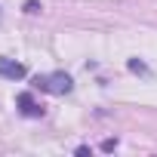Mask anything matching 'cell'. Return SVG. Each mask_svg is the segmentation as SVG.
Listing matches in <instances>:
<instances>
[{
    "instance_id": "7a4b0ae2",
    "label": "cell",
    "mask_w": 157,
    "mask_h": 157,
    "mask_svg": "<svg viewBox=\"0 0 157 157\" xmlns=\"http://www.w3.org/2000/svg\"><path fill=\"white\" fill-rule=\"evenodd\" d=\"M28 71H25V65L22 62H16V59H3L0 56V77H6V80H22Z\"/></svg>"
},
{
    "instance_id": "6da1fadb",
    "label": "cell",
    "mask_w": 157,
    "mask_h": 157,
    "mask_svg": "<svg viewBox=\"0 0 157 157\" xmlns=\"http://www.w3.org/2000/svg\"><path fill=\"white\" fill-rule=\"evenodd\" d=\"M34 86L40 93H52V96H65L74 90V80H71V74L65 71H52V74H37L34 77Z\"/></svg>"
},
{
    "instance_id": "3957f363",
    "label": "cell",
    "mask_w": 157,
    "mask_h": 157,
    "mask_svg": "<svg viewBox=\"0 0 157 157\" xmlns=\"http://www.w3.org/2000/svg\"><path fill=\"white\" fill-rule=\"evenodd\" d=\"M19 105H22V114H28V117H40L43 114V108L31 99V93H22L19 96Z\"/></svg>"
}]
</instances>
